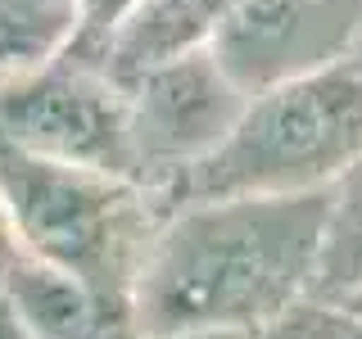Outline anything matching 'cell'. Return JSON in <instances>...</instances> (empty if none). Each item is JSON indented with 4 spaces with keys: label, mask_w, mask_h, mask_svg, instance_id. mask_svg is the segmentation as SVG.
<instances>
[{
    "label": "cell",
    "mask_w": 362,
    "mask_h": 339,
    "mask_svg": "<svg viewBox=\"0 0 362 339\" xmlns=\"http://www.w3.org/2000/svg\"><path fill=\"white\" fill-rule=\"evenodd\" d=\"M322 240L326 190L177 203L158 222L132 290L136 335H263L294 303L313 299Z\"/></svg>",
    "instance_id": "1"
},
{
    "label": "cell",
    "mask_w": 362,
    "mask_h": 339,
    "mask_svg": "<svg viewBox=\"0 0 362 339\" xmlns=\"http://www.w3.org/2000/svg\"><path fill=\"white\" fill-rule=\"evenodd\" d=\"M362 154V73L331 64L245 100L231 131L199 163L158 186L168 208L231 195H308L331 190Z\"/></svg>",
    "instance_id": "2"
},
{
    "label": "cell",
    "mask_w": 362,
    "mask_h": 339,
    "mask_svg": "<svg viewBox=\"0 0 362 339\" xmlns=\"http://www.w3.org/2000/svg\"><path fill=\"white\" fill-rule=\"evenodd\" d=\"M0 199L23 254L77 276L105 303L132 312L145 249L168 218L154 186L59 163L0 136Z\"/></svg>",
    "instance_id": "3"
},
{
    "label": "cell",
    "mask_w": 362,
    "mask_h": 339,
    "mask_svg": "<svg viewBox=\"0 0 362 339\" xmlns=\"http://www.w3.org/2000/svg\"><path fill=\"white\" fill-rule=\"evenodd\" d=\"M0 136L59 163L136 177L127 86L68 50L0 73Z\"/></svg>",
    "instance_id": "4"
},
{
    "label": "cell",
    "mask_w": 362,
    "mask_h": 339,
    "mask_svg": "<svg viewBox=\"0 0 362 339\" xmlns=\"http://www.w3.org/2000/svg\"><path fill=\"white\" fill-rule=\"evenodd\" d=\"M245 100L249 90L209 45L145 68L136 82H127L136 177L158 190L181 167L199 163L231 131Z\"/></svg>",
    "instance_id": "5"
},
{
    "label": "cell",
    "mask_w": 362,
    "mask_h": 339,
    "mask_svg": "<svg viewBox=\"0 0 362 339\" xmlns=\"http://www.w3.org/2000/svg\"><path fill=\"white\" fill-rule=\"evenodd\" d=\"M362 32V0H226L209 50L249 95L344 64Z\"/></svg>",
    "instance_id": "6"
},
{
    "label": "cell",
    "mask_w": 362,
    "mask_h": 339,
    "mask_svg": "<svg viewBox=\"0 0 362 339\" xmlns=\"http://www.w3.org/2000/svg\"><path fill=\"white\" fill-rule=\"evenodd\" d=\"M5 308L23 321L32 339H136L132 312L105 303L77 276L23 254L9 267Z\"/></svg>",
    "instance_id": "7"
},
{
    "label": "cell",
    "mask_w": 362,
    "mask_h": 339,
    "mask_svg": "<svg viewBox=\"0 0 362 339\" xmlns=\"http://www.w3.org/2000/svg\"><path fill=\"white\" fill-rule=\"evenodd\" d=\"M358 285H362V154L326 190V240H322L313 299L335 308Z\"/></svg>",
    "instance_id": "8"
},
{
    "label": "cell",
    "mask_w": 362,
    "mask_h": 339,
    "mask_svg": "<svg viewBox=\"0 0 362 339\" xmlns=\"http://www.w3.org/2000/svg\"><path fill=\"white\" fill-rule=\"evenodd\" d=\"M77 23V0H0V73L59 54Z\"/></svg>",
    "instance_id": "9"
},
{
    "label": "cell",
    "mask_w": 362,
    "mask_h": 339,
    "mask_svg": "<svg viewBox=\"0 0 362 339\" xmlns=\"http://www.w3.org/2000/svg\"><path fill=\"white\" fill-rule=\"evenodd\" d=\"M258 339H354V331H349V321H344L339 308L303 299V303H294L286 316H276Z\"/></svg>",
    "instance_id": "10"
},
{
    "label": "cell",
    "mask_w": 362,
    "mask_h": 339,
    "mask_svg": "<svg viewBox=\"0 0 362 339\" xmlns=\"http://www.w3.org/2000/svg\"><path fill=\"white\" fill-rule=\"evenodd\" d=\"M23 258V244L14 235V222L5 213V199H0V299H5V280H9V267Z\"/></svg>",
    "instance_id": "11"
},
{
    "label": "cell",
    "mask_w": 362,
    "mask_h": 339,
    "mask_svg": "<svg viewBox=\"0 0 362 339\" xmlns=\"http://www.w3.org/2000/svg\"><path fill=\"white\" fill-rule=\"evenodd\" d=\"M158 339H258L254 331H186V335H158Z\"/></svg>",
    "instance_id": "12"
},
{
    "label": "cell",
    "mask_w": 362,
    "mask_h": 339,
    "mask_svg": "<svg viewBox=\"0 0 362 339\" xmlns=\"http://www.w3.org/2000/svg\"><path fill=\"white\" fill-rule=\"evenodd\" d=\"M0 339H32L28 331H23V321H18V316L5 308V299H0Z\"/></svg>",
    "instance_id": "13"
},
{
    "label": "cell",
    "mask_w": 362,
    "mask_h": 339,
    "mask_svg": "<svg viewBox=\"0 0 362 339\" xmlns=\"http://www.w3.org/2000/svg\"><path fill=\"white\" fill-rule=\"evenodd\" d=\"M335 308H339V312H344V316H354V321H362V285H358L354 294H349V299H339V303H335Z\"/></svg>",
    "instance_id": "14"
},
{
    "label": "cell",
    "mask_w": 362,
    "mask_h": 339,
    "mask_svg": "<svg viewBox=\"0 0 362 339\" xmlns=\"http://www.w3.org/2000/svg\"><path fill=\"white\" fill-rule=\"evenodd\" d=\"M349 64H354L358 73H362V32H358V41H354V54H349Z\"/></svg>",
    "instance_id": "15"
},
{
    "label": "cell",
    "mask_w": 362,
    "mask_h": 339,
    "mask_svg": "<svg viewBox=\"0 0 362 339\" xmlns=\"http://www.w3.org/2000/svg\"><path fill=\"white\" fill-rule=\"evenodd\" d=\"M349 321V331H354V339H362V321H354V316H344Z\"/></svg>",
    "instance_id": "16"
},
{
    "label": "cell",
    "mask_w": 362,
    "mask_h": 339,
    "mask_svg": "<svg viewBox=\"0 0 362 339\" xmlns=\"http://www.w3.org/2000/svg\"><path fill=\"white\" fill-rule=\"evenodd\" d=\"M136 339H141V335H136Z\"/></svg>",
    "instance_id": "17"
}]
</instances>
